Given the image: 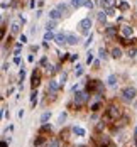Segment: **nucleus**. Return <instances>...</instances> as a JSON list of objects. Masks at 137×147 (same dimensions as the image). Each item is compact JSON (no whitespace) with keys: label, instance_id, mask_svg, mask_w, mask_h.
Segmentation results:
<instances>
[{"label":"nucleus","instance_id":"f257e3e1","mask_svg":"<svg viewBox=\"0 0 137 147\" xmlns=\"http://www.w3.org/2000/svg\"><path fill=\"white\" fill-rule=\"evenodd\" d=\"M78 29H80V32H81V34L90 36V34H92V32H90V29H92V19H90V17L83 19V20L78 24Z\"/></svg>","mask_w":137,"mask_h":147},{"label":"nucleus","instance_id":"f03ea898","mask_svg":"<svg viewBox=\"0 0 137 147\" xmlns=\"http://www.w3.org/2000/svg\"><path fill=\"white\" fill-rule=\"evenodd\" d=\"M107 113H108V117H110V118L117 120L118 117L122 115V108H120L118 105H115V103H112V105L108 107V110H107Z\"/></svg>","mask_w":137,"mask_h":147},{"label":"nucleus","instance_id":"7ed1b4c3","mask_svg":"<svg viewBox=\"0 0 137 147\" xmlns=\"http://www.w3.org/2000/svg\"><path fill=\"white\" fill-rule=\"evenodd\" d=\"M118 34L122 39H130L132 34H134V31H132V27L129 25V24H124V25H120V31H118Z\"/></svg>","mask_w":137,"mask_h":147},{"label":"nucleus","instance_id":"20e7f679","mask_svg":"<svg viewBox=\"0 0 137 147\" xmlns=\"http://www.w3.org/2000/svg\"><path fill=\"white\" fill-rule=\"evenodd\" d=\"M137 95V90L134 86H127V88H124V92H122V96H124V100H127V102H130V100H134Z\"/></svg>","mask_w":137,"mask_h":147},{"label":"nucleus","instance_id":"39448f33","mask_svg":"<svg viewBox=\"0 0 137 147\" xmlns=\"http://www.w3.org/2000/svg\"><path fill=\"white\" fill-rule=\"evenodd\" d=\"M86 100H88V93L86 92H76V95H75V105H76V107L85 105Z\"/></svg>","mask_w":137,"mask_h":147},{"label":"nucleus","instance_id":"423d86ee","mask_svg":"<svg viewBox=\"0 0 137 147\" xmlns=\"http://www.w3.org/2000/svg\"><path fill=\"white\" fill-rule=\"evenodd\" d=\"M59 88H61V83H59L58 80H51V81H49V86H47V92L49 93H58Z\"/></svg>","mask_w":137,"mask_h":147},{"label":"nucleus","instance_id":"0eeeda50","mask_svg":"<svg viewBox=\"0 0 137 147\" xmlns=\"http://www.w3.org/2000/svg\"><path fill=\"white\" fill-rule=\"evenodd\" d=\"M39 83H41V73L39 71H34V73H32V81H31L32 90H36V88L39 86Z\"/></svg>","mask_w":137,"mask_h":147},{"label":"nucleus","instance_id":"6e6552de","mask_svg":"<svg viewBox=\"0 0 137 147\" xmlns=\"http://www.w3.org/2000/svg\"><path fill=\"white\" fill-rule=\"evenodd\" d=\"M54 41L58 46H64V44H68V34H58L54 37Z\"/></svg>","mask_w":137,"mask_h":147},{"label":"nucleus","instance_id":"1a4fd4ad","mask_svg":"<svg viewBox=\"0 0 137 147\" xmlns=\"http://www.w3.org/2000/svg\"><path fill=\"white\" fill-rule=\"evenodd\" d=\"M86 88H88L90 92H93V90H97V92H100V88H102V85L98 83L97 80H92V81H88V85H86Z\"/></svg>","mask_w":137,"mask_h":147},{"label":"nucleus","instance_id":"9d476101","mask_svg":"<svg viewBox=\"0 0 137 147\" xmlns=\"http://www.w3.org/2000/svg\"><path fill=\"white\" fill-rule=\"evenodd\" d=\"M61 17H63V14L59 12L58 9H53V10L49 12V19H51V20H59Z\"/></svg>","mask_w":137,"mask_h":147},{"label":"nucleus","instance_id":"9b49d317","mask_svg":"<svg viewBox=\"0 0 137 147\" xmlns=\"http://www.w3.org/2000/svg\"><path fill=\"white\" fill-rule=\"evenodd\" d=\"M73 134L78 135V137H85V135H86V130L83 129V127H76V125H75V127H73Z\"/></svg>","mask_w":137,"mask_h":147},{"label":"nucleus","instance_id":"f8f14e48","mask_svg":"<svg viewBox=\"0 0 137 147\" xmlns=\"http://www.w3.org/2000/svg\"><path fill=\"white\" fill-rule=\"evenodd\" d=\"M97 19H98V22H100V24L103 25V24L107 22V14H105L103 10H100V12H98V14H97Z\"/></svg>","mask_w":137,"mask_h":147},{"label":"nucleus","instance_id":"ddd939ff","mask_svg":"<svg viewBox=\"0 0 137 147\" xmlns=\"http://www.w3.org/2000/svg\"><path fill=\"white\" fill-rule=\"evenodd\" d=\"M19 31H20L19 22H12V24H10V32H12V34H19Z\"/></svg>","mask_w":137,"mask_h":147},{"label":"nucleus","instance_id":"4468645a","mask_svg":"<svg viewBox=\"0 0 137 147\" xmlns=\"http://www.w3.org/2000/svg\"><path fill=\"white\" fill-rule=\"evenodd\" d=\"M68 44L76 46V44H78V37L75 36V34H68Z\"/></svg>","mask_w":137,"mask_h":147},{"label":"nucleus","instance_id":"2eb2a0df","mask_svg":"<svg viewBox=\"0 0 137 147\" xmlns=\"http://www.w3.org/2000/svg\"><path fill=\"white\" fill-rule=\"evenodd\" d=\"M54 27H56V20H51V19H49V20L46 22V31H53Z\"/></svg>","mask_w":137,"mask_h":147},{"label":"nucleus","instance_id":"dca6fc26","mask_svg":"<svg viewBox=\"0 0 137 147\" xmlns=\"http://www.w3.org/2000/svg\"><path fill=\"white\" fill-rule=\"evenodd\" d=\"M49 118H51V112H44V113L41 115V122H42V124H47Z\"/></svg>","mask_w":137,"mask_h":147},{"label":"nucleus","instance_id":"f3484780","mask_svg":"<svg viewBox=\"0 0 137 147\" xmlns=\"http://www.w3.org/2000/svg\"><path fill=\"white\" fill-rule=\"evenodd\" d=\"M56 9H58V10L61 12V14H63V15H68V7H66L64 3H59Z\"/></svg>","mask_w":137,"mask_h":147},{"label":"nucleus","instance_id":"a211bd4d","mask_svg":"<svg viewBox=\"0 0 137 147\" xmlns=\"http://www.w3.org/2000/svg\"><path fill=\"white\" fill-rule=\"evenodd\" d=\"M105 32H107V36H108V37H114V36H115V25H108Z\"/></svg>","mask_w":137,"mask_h":147},{"label":"nucleus","instance_id":"6ab92c4d","mask_svg":"<svg viewBox=\"0 0 137 147\" xmlns=\"http://www.w3.org/2000/svg\"><path fill=\"white\" fill-rule=\"evenodd\" d=\"M120 56H122V51H120V47H114V49H112V57L118 59Z\"/></svg>","mask_w":137,"mask_h":147},{"label":"nucleus","instance_id":"aec40b11","mask_svg":"<svg viewBox=\"0 0 137 147\" xmlns=\"http://www.w3.org/2000/svg\"><path fill=\"white\" fill-rule=\"evenodd\" d=\"M54 37H56V36L53 34V31H47V32L44 34V42H47V41H53Z\"/></svg>","mask_w":137,"mask_h":147},{"label":"nucleus","instance_id":"412c9836","mask_svg":"<svg viewBox=\"0 0 137 147\" xmlns=\"http://www.w3.org/2000/svg\"><path fill=\"white\" fill-rule=\"evenodd\" d=\"M83 3H85V0H71V5H73V9H80Z\"/></svg>","mask_w":137,"mask_h":147},{"label":"nucleus","instance_id":"4be33fe9","mask_svg":"<svg viewBox=\"0 0 137 147\" xmlns=\"http://www.w3.org/2000/svg\"><path fill=\"white\" fill-rule=\"evenodd\" d=\"M36 102H37V92L34 90V92L31 93V105L34 107V105H36Z\"/></svg>","mask_w":137,"mask_h":147},{"label":"nucleus","instance_id":"5701e85b","mask_svg":"<svg viewBox=\"0 0 137 147\" xmlns=\"http://www.w3.org/2000/svg\"><path fill=\"white\" fill-rule=\"evenodd\" d=\"M100 3L103 5V7H114V0H100Z\"/></svg>","mask_w":137,"mask_h":147},{"label":"nucleus","instance_id":"b1692460","mask_svg":"<svg viewBox=\"0 0 137 147\" xmlns=\"http://www.w3.org/2000/svg\"><path fill=\"white\" fill-rule=\"evenodd\" d=\"M107 83H108V86H115V83H117V78L112 74V76H108V81H107Z\"/></svg>","mask_w":137,"mask_h":147},{"label":"nucleus","instance_id":"393cba45","mask_svg":"<svg viewBox=\"0 0 137 147\" xmlns=\"http://www.w3.org/2000/svg\"><path fill=\"white\" fill-rule=\"evenodd\" d=\"M98 54H100V57H102V59H107V51H105V49H103V47H100V49H98Z\"/></svg>","mask_w":137,"mask_h":147},{"label":"nucleus","instance_id":"a878e982","mask_svg":"<svg viewBox=\"0 0 137 147\" xmlns=\"http://www.w3.org/2000/svg\"><path fill=\"white\" fill-rule=\"evenodd\" d=\"M105 14L112 17V15H115V9H114V7H108V9H105Z\"/></svg>","mask_w":137,"mask_h":147},{"label":"nucleus","instance_id":"bb28decb","mask_svg":"<svg viewBox=\"0 0 137 147\" xmlns=\"http://www.w3.org/2000/svg\"><path fill=\"white\" fill-rule=\"evenodd\" d=\"M41 144H44V137H42V135H41V137H37V139L34 140V146H36V147H39Z\"/></svg>","mask_w":137,"mask_h":147},{"label":"nucleus","instance_id":"cd10ccee","mask_svg":"<svg viewBox=\"0 0 137 147\" xmlns=\"http://www.w3.org/2000/svg\"><path fill=\"white\" fill-rule=\"evenodd\" d=\"M83 5H85L88 10H92V9H93V2H92V0H85V3H83Z\"/></svg>","mask_w":137,"mask_h":147},{"label":"nucleus","instance_id":"c85d7f7f","mask_svg":"<svg viewBox=\"0 0 137 147\" xmlns=\"http://www.w3.org/2000/svg\"><path fill=\"white\" fill-rule=\"evenodd\" d=\"M59 83H61V85H64V83H66V73H61L59 74V80H58Z\"/></svg>","mask_w":137,"mask_h":147},{"label":"nucleus","instance_id":"c756f323","mask_svg":"<svg viewBox=\"0 0 137 147\" xmlns=\"http://www.w3.org/2000/svg\"><path fill=\"white\" fill-rule=\"evenodd\" d=\"M81 74H83V66L76 64V76H81Z\"/></svg>","mask_w":137,"mask_h":147},{"label":"nucleus","instance_id":"7c9ffc66","mask_svg":"<svg viewBox=\"0 0 137 147\" xmlns=\"http://www.w3.org/2000/svg\"><path fill=\"white\" fill-rule=\"evenodd\" d=\"M100 105H102V103H100V102H95V103H93V105H92V110H93V112L100 110Z\"/></svg>","mask_w":137,"mask_h":147},{"label":"nucleus","instance_id":"2f4dec72","mask_svg":"<svg viewBox=\"0 0 137 147\" xmlns=\"http://www.w3.org/2000/svg\"><path fill=\"white\" fill-rule=\"evenodd\" d=\"M92 63H93V54L88 53V56H86V64H92Z\"/></svg>","mask_w":137,"mask_h":147},{"label":"nucleus","instance_id":"473e14b6","mask_svg":"<svg viewBox=\"0 0 137 147\" xmlns=\"http://www.w3.org/2000/svg\"><path fill=\"white\" fill-rule=\"evenodd\" d=\"M127 56H129V57H134V56H136V47L129 49V51H127Z\"/></svg>","mask_w":137,"mask_h":147},{"label":"nucleus","instance_id":"72a5a7b5","mask_svg":"<svg viewBox=\"0 0 137 147\" xmlns=\"http://www.w3.org/2000/svg\"><path fill=\"white\" fill-rule=\"evenodd\" d=\"M19 78H20V81H24V78H25V71H24V68L19 71Z\"/></svg>","mask_w":137,"mask_h":147},{"label":"nucleus","instance_id":"f704fd0d","mask_svg":"<svg viewBox=\"0 0 137 147\" xmlns=\"http://www.w3.org/2000/svg\"><path fill=\"white\" fill-rule=\"evenodd\" d=\"M92 41H93V34H90V36H88L86 42H85V46H90V44H92Z\"/></svg>","mask_w":137,"mask_h":147},{"label":"nucleus","instance_id":"c9c22d12","mask_svg":"<svg viewBox=\"0 0 137 147\" xmlns=\"http://www.w3.org/2000/svg\"><path fill=\"white\" fill-rule=\"evenodd\" d=\"M47 147H59V142H58V140H53V142H49V144H47Z\"/></svg>","mask_w":137,"mask_h":147},{"label":"nucleus","instance_id":"e433bc0d","mask_svg":"<svg viewBox=\"0 0 137 147\" xmlns=\"http://www.w3.org/2000/svg\"><path fill=\"white\" fill-rule=\"evenodd\" d=\"M127 7H129V5H127V2H120V9H122V10H125Z\"/></svg>","mask_w":137,"mask_h":147},{"label":"nucleus","instance_id":"4c0bfd02","mask_svg":"<svg viewBox=\"0 0 137 147\" xmlns=\"http://www.w3.org/2000/svg\"><path fill=\"white\" fill-rule=\"evenodd\" d=\"M25 42H27V37L22 34V36H20V44H25Z\"/></svg>","mask_w":137,"mask_h":147},{"label":"nucleus","instance_id":"58836bf2","mask_svg":"<svg viewBox=\"0 0 137 147\" xmlns=\"http://www.w3.org/2000/svg\"><path fill=\"white\" fill-rule=\"evenodd\" d=\"M41 64H42V66H47V59H46V57H42V59H41Z\"/></svg>","mask_w":137,"mask_h":147},{"label":"nucleus","instance_id":"ea45409f","mask_svg":"<svg viewBox=\"0 0 137 147\" xmlns=\"http://www.w3.org/2000/svg\"><path fill=\"white\" fill-rule=\"evenodd\" d=\"M70 59H71V61H76V59H78V54H71L70 56Z\"/></svg>","mask_w":137,"mask_h":147},{"label":"nucleus","instance_id":"a19ab883","mask_svg":"<svg viewBox=\"0 0 137 147\" xmlns=\"http://www.w3.org/2000/svg\"><path fill=\"white\" fill-rule=\"evenodd\" d=\"M64 118H66V113H61V115H59V122H63Z\"/></svg>","mask_w":137,"mask_h":147},{"label":"nucleus","instance_id":"79ce46f5","mask_svg":"<svg viewBox=\"0 0 137 147\" xmlns=\"http://www.w3.org/2000/svg\"><path fill=\"white\" fill-rule=\"evenodd\" d=\"M14 63H15V64H19V63H20V57H19V56H15V57H14Z\"/></svg>","mask_w":137,"mask_h":147},{"label":"nucleus","instance_id":"37998d69","mask_svg":"<svg viewBox=\"0 0 137 147\" xmlns=\"http://www.w3.org/2000/svg\"><path fill=\"white\" fill-rule=\"evenodd\" d=\"M2 69H3V71H7V69H9V64H7V63H3V66H2Z\"/></svg>","mask_w":137,"mask_h":147},{"label":"nucleus","instance_id":"c03bdc74","mask_svg":"<svg viewBox=\"0 0 137 147\" xmlns=\"http://www.w3.org/2000/svg\"><path fill=\"white\" fill-rule=\"evenodd\" d=\"M0 36H2V37L5 36V27H2V29H0Z\"/></svg>","mask_w":137,"mask_h":147},{"label":"nucleus","instance_id":"a18cd8bd","mask_svg":"<svg viewBox=\"0 0 137 147\" xmlns=\"http://www.w3.org/2000/svg\"><path fill=\"white\" fill-rule=\"evenodd\" d=\"M27 61H29V63H32V61H34V56H32V54H29V57H27Z\"/></svg>","mask_w":137,"mask_h":147},{"label":"nucleus","instance_id":"49530a36","mask_svg":"<svg viewBox=\"0 0 137 147\" xmlns=\"http://www.w3.org/2000/svg\"><path fill=\"white\" fill-rule=\"evenodd\" d=\"M134 139H136V144H137V127L134 129Z\"/></svg>","mask_w":137,"mask_h":147},{"label":"nucleus","instance_id":"de8ad7c7","mask_svg":"<svg viewBox=\"0 0 137 147\" xmlns=\"http://www.w3.org/2000/svg\"><path fill=\"white\" fill-rule=\"evenodd\" d=\"M2 147H7V142H2Z\"/></svg>","mask_w":137,"mask_h":147}]
</instances>
